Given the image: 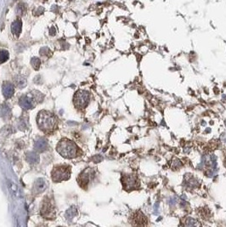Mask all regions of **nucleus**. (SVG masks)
<instances>
[{"label": "nucleus", "instance_id": "nucleus-2", "mask_svg": "<svg viewBox=\"0 0 226 227\" xmlns=\"http://www.w3.org/2000/svg\"><path fill=\"white\" fill-rule=\"evenodd\" d=\"M57 151L66 158H77L80 154V151L75 143L67 139H63L59 142Z\"/></svg>", "mask_w": 226, "mask_h": 227}, {"label": "nucleus", "instance_id": "nucleus-19", "mask_svg": "<svg viewBox=\"0 0 226 227\" xmlns=\"http://www.w3.org/2000/svg\"><path fill=\"white\" fill-rule=\"evenodd\" d=\"M220 138H221L222 140H224V141L226 143V132L224 133V134H221V136H220Z\"/></svg>", "mask_w": 226, "mask_h": 227}, {"label": "nucleus", "instance_id": "nucleus-3", "mask_svg": "<svg viewBox=\"0 0 226 227\" xmlns=\"http://www.w3.org/2000/svg\"><path fill=\"white\" fill-rule=\"evenodd\" d=\"M71 175V169L66 165H57L52 171V179L55 182L67 180Z\"/></svg>", "mask_w": 226, "mask_h": 227}, {"label": "nucleus", "instance_id": "nucleus-16", "mask_svg": "<svg viewBox=\"0 0 226 227\" xmlns=\"http://www.w3.org/2000/svg\"><path fill=\"white\" fill-rule=\"evenodd\" d=\"M40 64H41V62H40V60L38 58H33L31 60V65H32L33 68L35 70H38L39 66H40Z\"/></svg>", "mask_w": 226, "mask_h": 227}, {"label": "nucleus", "instance_id": "nucleus-12", "mask_svg": "<svg viewBox=\"0 0 226 227\" xmlns=\"http://www.w3.org/2000/svg\"><path fill=\"white\" fill-rule=\"evenodd\" d=\"M21 21L20 20H16L12 24V32L15 36H19V34L21 32Z\"/></svg>", "mask_w": 226, "mask_h": 227}, {"label": "nucleus", "instance_id": "nucleus-15", "mask_svg": "<svg viewBox=\"0 0 226 227\" xmlns=\"http://www.w3.org/2000/svg\"><path fill=\"white\" fill-rule=\"evenodd\" d=\"M26 83V79L24 77H17V78L15 79V84H16L18 87H20V88L25 87Z\"/></svg>", "mask_w": 226, "mask_h": 227}, {"label": "nucleus", "instance_id": "nucleus-10", "mask_svg": "<svg viewBox=\"0 0 226 227\" xmlns=\"http://www.w3.org/2000/svg\"><path fill=\"white\" fill-rule=\"evenodd\" d=\"M47 146H48L47 141L44 139H38L35 142V149L40 152L45 151L47 149Z\"/></svg>", "mask_w": 226, "mask_h": 227}, {"label": "nucleus", "instance_id": "nucleus-8", "mask_svg": "<svg viewBox=\"0 0 226 227\" xmlns=\"http://www.w3.org/2000/svg\"><path fill=\"white\" fill-rule=\"evenodd\" d=\"M46 186H47V185H46V182L44 179H38L34 183L33 188L37 193H39V192L44 191V190L46 189Z\"/></svg>", "mask_w": 226, "mask_h": 227}, {"label": "nucleus", "instance_id": "nucleus-11", "mask_svg": "<svg viewBox=\"0 0 226 227\" xmlns=\"http://www.w3.org/2000/svg\"><path fill=\"white\" fill-rule=\"evenodd\" d=\"M26 160L29 163L35 164L37 163L39 160V157H38V153L33 152V151H30L26 154Z\"/></svg>", "mask_w": 226, "mask_h": 227}, {"label": "nucleus", "instance_id": "nucleus-6", "mask_svg": "<svg viewBox=\"0 0 226 227\" xmlns=\"http://www.w3.org/2000/svg\"><path fill=\"white\" fill-rule=\"evenodd\" d=\"M53 212H54V206H53L50 200L46 197L44 199V203L42 205V208H41L42 215L45 218H50L51 215H53Z\"/></svg>", "mask_w": 226, "mask_h": 227}, {"label": "nucleus", "instance_id": "nucleus-4", "mask_svg": "<svg viewBox=\"0 0 226 227\" xmlns=\"http://www.w3.org/2000/svg\"><path fill=\"white\" fill-rule=\"evenodd\" d=\"M40 95L41 94L34 91V92H31L27 95L21 96L19 101L20 106L24 109L32 108L37 102L40 101Z\"/></svg>", "mask_w": 226, "mask_h": 227}, {"label": "nucleus", "instance_id": "nucleus-18", "mask_svg": "<svg viewBox=\"0 0 226 227\" xmlns=\"http://www.w3.org/2000/svg\"><path fill=\"white\" fill-rule=\"evenodd\" d=\"M176 202H177V198H176V197H173V198H171L169 200L170 205H172V206L175 205Z\"/></svg>", "mask_w": 226, "mask_h": 227}, {"label": "nucleus", "instance_id": "nucleus-7", "mask_svg": "<svg viewBox=\"0 0 226 227\" xmlns=\"http://www.w3.org/2000/svg\"><path fill=\"white\" fill-rule=\"evenodd\" d=\"M3 94L5 98H10L14 95V87L10 82H4L3 85Z\"/></svg>", "mask_w": 226, "mask_h": 227}, {"label": "nucleus", "instance_id": "nucleus-9", "mask_svg": "<svg viewBox=\"0 0 226 227\" xmlns=\"http://www.w3.org/2000/svg\"><path fill=\"white\" fill-rule=\"evenodd\" d=\"M88 181H89V173H88V170L84 171L82 172V174L79 175V178H78V183L79 185L82 186V187H84V186H87L88 184Z\"/></svg>", "mask_w": 226, "mask_h": 227}, {"label": "nucleus", "instance_id": "nucleus-17", "mask_svg": "<svg viewBox=\"0 0 226 227\" xmlns=\"http://www.w3.org/2000/svg\"><path fill=\"white\" fill-rule=\"evenodd\" d=\"M26 12V7L24 6V4H19L17 7V13L19 15H24V13Z\"/></svg>", "mask_w": 226, "mask_h": 227}, {"label": "nucleus", "instance_id": "nucleus-1", "mask_svg": "<svg viewBox=\"0 0 226 227\" xmlns=\"http://www.w3.org/2000/svg\"><path fill=\"white\" fill-rule=\"evenodd\" d=\"M38 124L39 128L45 133L53 132L57 127V118L53 113L42 111L38 115Z\"/></svg>", "mask_w": 226, "mask_h": 227}, {"label": "nucleus", "instance_id": "nucleus-13", "mask_svg": "<svg viewBox=\"0 0 226 227\" xmlns=\"http://www.w3.org/2000/svg\"><path fill=\"white\" fill-rule=\"evenodd\" d=\"M8 185H9V189L12 191L14 195L17 196H20L19 187H18L14 183V182H12V181H10V180H8Z\"/></svg>", "mask_w": 226, "mask_h": 227}, {"label": "nucleus", "instance_id": "nucleus-5", "mask_svg": "<svg viewBox=\"0 0 226 227\" xmlns=\"http://www.w3.org/2000/svg\"><path fill=\"white\" fill-rule=\"evenodd\" d=\"M89 101V94L85 90H78L74 95L73 102L78 110H83L88 106Z\"/></svg>", "mask_w": 226, "mask_h": 227}, {"label": "nucleus", "instance_id": "nucleus-14", "mask_svg": "<svg viewBox=\"0 0 226 227\" xmlns=\"http://www.w3.org/2000/svg\"><path fill=\"white\" fill-rule=\"evenodd\" d=\"M9 59V53L6 50H0V63L5 62Z\"/></svg>", "mask_w": 226, "mask_h": 227}]
</instances>
